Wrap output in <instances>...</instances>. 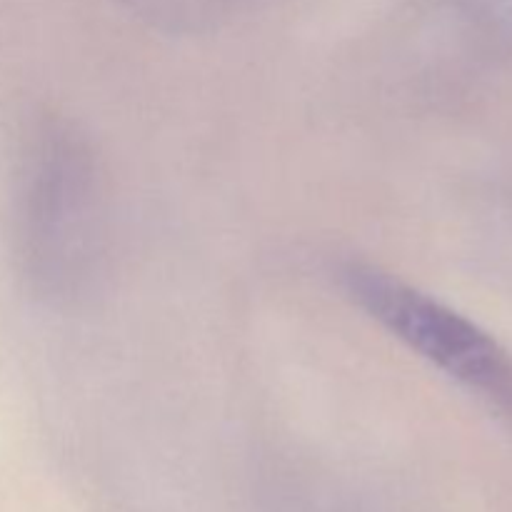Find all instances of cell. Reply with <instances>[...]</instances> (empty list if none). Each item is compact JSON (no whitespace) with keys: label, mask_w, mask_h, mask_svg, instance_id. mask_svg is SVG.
<instances>
[{"label":"cell","mask_w":512,"mask_h":512,"mask_svg":"<svg viewBox=\"0 0 512 512\" xmlns=\"http://www.w3.org/2000/svg\"><path fill=\"white\" fill-rule=\"evenodd\" d=\"M18 240L25 278L50 303L75 305L103 278L110 203L103 160L78 123L35 128L20 173Z\"/></svg>","instance_id":"1"},{"label":"cell","mask_w":512,"mask_h":512,"mask_svg":"<svg viewBox=\"0 0 512 512\" xmlns=\"http://www.w3.org/2000/svg\"><path fill=\"white\" fill-rule=\"evenodd\" d=\"M338 280L345 295L410 353L460 388L512 413L510 353L468 315L365 260L340 265Z\"/></svg>","instance_id":"2"},{"label":"cell","mask_w":512,"mask_h":512,"mask_svg":"<svg viewBox=\"0 0 512 512\" xmlns=\"http://www.w3.org/2000/svg\"><path fill=\"white\" fill-rule=\"evenodd\" d=\"M410 35L445 63H490L512 55V0H415Z\"/></svg>","instance_id":"3"},{"label":"cell","mask_w":512,"mask_h":512,"mask_svg":"<svg viewBox=\"0 0 512 512\" xmlns=\"http://www.w3.org/2000/svg\"><path fill=\"white\" fill-rule=\"evenodd\" d=\"M145 25L163 33H203L228 23L250 0H120Z\"/></svg>","instance_id":"4"}]
</instances>
